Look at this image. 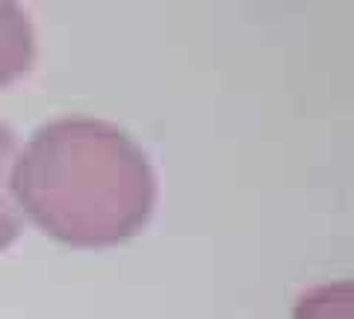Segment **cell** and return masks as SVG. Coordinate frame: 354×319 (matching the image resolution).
Here are the masks:
<instances>
[{
	"label": "cell",
	"mask_w": 354,
	"mask_h": 319,
	"mask_svg": "<svg viewBox=\"0 0 354 319\" xmlns=\"http://www.w3.org/2000/svg\"><path fill=\"white\" fill-rule=\"evenodd\" d=\"M18 160V136L9 125H0V251L21 234V213L12 195V169Z\"/></svg>",
	"instance_id": "obj_3"
},
{
	"label": "cell",
	"mask_w": 354,
	"mask_h": 319,
	"mask_svg": "<svg viewBox=\"0 0 354 319\" xmlns=\"http://www.w3.org/2000/svg\"><path fill=\"white\" fill-rule=\"evenodd\" d=\"M36 60V33L18 3L0 0V86L15 83Z\"/></svg>",
	"instance_id": "obj_2"
},
{
	"label": "cell",
	"mask_w": 354,
	"mask_h": 319,
	"mask_svg": "<svg viewBox=\"0 0 354 319\" xmlns=\"http://www.w3.org/2000/svg\"><path fill=\"white\" fill-rule=\"evenodd\" d=\"M18 207L44 234L77 248L130 239L157 204V178L124 130L88 116L41 125L12 169Z\"/></svg>",
	"instance_id": "obj_1"
},
{
	"label": "cell",
	"mask_w": 354,
	"mask_h": 319,
	"mask_svg": "<svg viewBox=\"0 0 354 319\" xmlns=\"http://www.w3.org/2000/svg\"><path fill=\"white\" fill-rule=\"evenodd\" d=\"M295 319H351V284L342 281L304 293L295 307Z\"/></svg>",
	"instance_id": "obj_4"
}]
</instances>
